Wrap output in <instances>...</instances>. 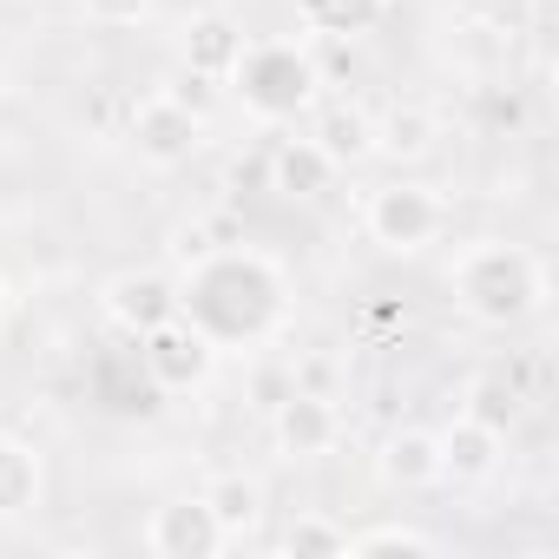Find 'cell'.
I'll list each match as a JSON object with an SVG mask.
<instances>
[{
    "label": "cell",
    "instance_id": "cell-17",
    "mask_svg": "<svg viewBox=\"0 0 559 559\" xmlns=\"http://www.w3.org/2000/svg\"><path fill=\"white\" fill-rule=\"evenodd\" d=\"M389 14V0H297V21L323 40H362Z\"/></svg>",
    "mask_w": 559,
    "mask_h": 559
},
{
    "label": "cell",
    "instance_id": "cell-14",
    "mask_svg": "<svg viewBox=\"0 0 559 559\" xmlns=\"http://www.w3.org/2000/svg\"><path fill=\"white\" fill-rule=\"evenodd\" d=\"M47 493V467L21 435H0V520H27Z\"/></svg>",
    "mask_w": 559,
    "mask_h": 559
},
{
    "label": "cell",
    "instance_id": "cell-5",
    "mask_svg": "<svg viewBox=\"0 0 559 559\" xmlns=\"http://www.w3.org/2000/svg\"><path fill=\"white\" fill-rule=\"evenodd\" d=\"M139 343V369L158 395H185V389H204L211 369H217V343L204 330H191L185 317H165L158 330L132 336Z\"/></svg>",
    "mask_w": 559,
    "mask_h": 559
},
{
    "label": "cell",
    "instance_id": "cell-19",
    "mask_svg": "<svg viewBox=\"0 0 559 559\" xmlns=\"http://www.w3.org/2000/svg\"><path fill=\"white\" fill-rule=\"evenodd\" d=\"M435 559L441 552V539L435 533H421V526H402V520H382V526H369V533H349V559Z\"/></svg>",
    "mask_w": 559,
    "mask_h": 559
},
{
    "label": "cell",
    "instance_id": "cell-7",
    "mask_svg": "<svg viewBox=\"0 0 559 559\" xmlns=\"http://www.w3.org/2000/svg\"><path fill=\"white\" fill-rule=\"evenodd\" d=\"M224 546H230V533L217 526V513H211L204 493L165 500V507H152V520H145V552H152V559H217Z\"/></svg>",
    "mask_w": 559,
    "mask_h": 559
},
{
    "label": "cell",
    "instance_id": "cell-21",
    "mask_svg": "<svg viewBox=\"0 0 559 559\" xmlns=\"http://www.w3.org/2000/svg\"><path fill=\"white\" fill-rule=\"evenodd\" d=\"M284 552H297V559H336V552H349V526L330 520V513H297L284 526Z\"/></svg>",
    "mask_w": 559,
    "mask_h": 559
},
{
    "label": "cell",
    "instance_id": "cell-3",
    "mask_svg": "<svg viewBox=\"0 0 559 559\" xmlns=\"http://www.w3.org/2000/svg\"><path fill=\"white\" fill-rule=\"evenodd\" d=\"M224 86L237 93V106L257 126H297L323 99V73H317V60L297 40H250Z\"/></svg>",
    "mask_w": 559,
    "mask_h": 559
},
{
    "label": "cell",
    "instance_id": "cell-20",
    "mask_svg": "<svg viewBox=\"0 0 559 559\" xmlns=\"http://www.w3.org/2000/svg\"><path fill=\"white\" fill-rule=\"evenodd\" d=\"M461 415H474V421H487L493 435H507V428L520 421V389H513L500 369H487V376H474V382H467Z\"/></svg>",
    "mask_w": 559,
    "mask_h": 559
},
{
    "label": "cell",
    "instance_id": "cell-16",
    "mask_svg": "<svg viewBox=\"0 0 559 559\" xmlns=\"http://www.w3.org/2000/svg\"><path fill=\"white\" fill-rule=\"evenodd\" d=\"M435 139H441V119L421 99H402V106L376 112V152L382 158H428Z\"/></svg>",
    "mask_w": 559,
    "mask_h": 559
},
{
    "label": "cell",
    "instance_id": "cell-6",
    "mask_svg": "<svg viewBox=\"0 0 559 559\" xmlns=\"http://www.w3.org/2000/svg\"><path fill=\"white\" fill-rule=\"evenodd\" d=\"M126 139L139 145V158H145L152 171H178V165H191V158H198V145H204V112L178 106L171 93H152V99H139V106H132Z\"/></svg>",
    "mask_w": 559,
    "mask_h": 559
},
{
    "label": "cell",
    "instance_id": "cell-12",
    "mask_svg": "<svg viewBox=\"0 0 559 559\" xmlns=\"http://www.w3.org/2000/svg\"><path fill=\"white\" fill-rule=\"evenodd\" d=\"M243 47H250L243 27H237L230 14H217V8H211V14H191L185 34H178V60H185V73H198V80H211V86L230 80V67L243 60Z\"/></svg>",
    "mask_w": 559,
    "mask_h": 559
},
{
    "label": "cell",
    "instance_id": "cell-9",
    "mask_svg": "<svg viewBox=\"0 0 559 559\" xmlns=\"http://www.w3.org/2000/svg\"><path fill=\"white\" fill-rule=\"evenodd\" d=\"M99 304H106V317L126 336H145L165 317H178V276H165V270H119V276H106Z\"/></svg>",
    "mask_w": 559,
    "mask_h": 559
},
{
    "label": "cell",
    "instance_id": "cell-8",
    "mask_svg": "<svg viewBox=\"0 0 559 559\" xmlns=\"http://www.w3.org/2000/svg\"><path fill=\"white\" fill-rule=\"evenodd\" d=\"M270 441H276V454H284V461H323V454H336V441H343L336 395L290 389L284 402L270 408Z\"/></svg>",
    "mask_w": 559,
    "mask_h": 559
},
{
    "label": "cell",
    "instance_id": "cell-23",
    "mask_svg": "<svg viewBox=\"0 0 559 559\" xmlns=\"http://www.w3.org/2000/svg\"><path fill=\"white\" fill-rule=\"evenodd\" d=\"M204 250H217L204 217H191V224H178V230H171V257H178V263H191V257H204Z\"/></svg>",
    "mask_w": 559,
    "mask_h": 559
},
{
    "label": "cell",
    "instance_id": "cell-4",
    "mask_svg": "<svg viewBox=\"0 0 559 559\" xmlns=\"http://www.w3.org/2000/svg\"><path fill=\"white\" fill-rule=\"evenodd\" d=\"M362 230L376 250L389 257H421L428 243H441L448 230V198L435 185H415V178H395V185H376L369 204H362Z\"/></svg>",
    "mask_w": 559,
    "mask_h": 559
},
{
    "label": "cell",
    "instance_id": "cell-24",
    "mask_svg": "<svg viewBox=\"0 0 559 559\" xmlns=\"http://www.w3.org/2000/svg\"><path fill=\"white\" fill-rule=\"evenodd\" d=\"M290 382H297V389H310V395H330V382H336V362H330V356H310L304 369H290Z\"/></svg>",
    "mask_w": 559,
    "mask_h": 559
},
{
    "label": "cell",
    "instance_id": "cell-18",
    "mask_svg": "<svg viewBox=\"0 0 559 559\" xmlns=\"http://www.w3.org/2000/svg\"><path fill=\"white\" fill-rule=\"evenodd\" d=\"M204 500H211V513H217V526H224L230 539L257 533V520H263V480H257V474H217V480L204 487Z\"/></svg>",
    "mask_w": 559,
    "mask_h": 559
},
{
    "label": "cell",
    "instance_id": "cell-22",
    "mask_svg": "<svg viewBox=\"0 0 559 559\" xmlns=\"http://www.w3.org/2000/svg\"><path fill=\"white\" fill-rule=\"evenodd\" d=\"M86 8V21H99V27H139L145 14H152V0H80Z\"/></svg>",
    "mask_w": 559,
    "mask_h": 559
},
{
    "label": "cell",
    "instance_id": "cell-11",
    "mask_svg": "<svg viewBox=\"0 0 559 559\" xmlns=\"http://www.w3.org/2000/svg\"><path fill=\"white\" fill-rule=\"evenodd\" d=\"M336 171H343V165H336L317 139H276V145H270V158H263L270 191H276V198H290V204L323 198V191L336 185Z\"/></svg>",
    "mask_w": 559,
    "mask_h": 559
},
{
    "label": "cell",
    "instance_id": "cell-13",
    "mask_svg": "<svg viewBox=\"0 0 559 559\" xmlns=\"http://www.w3.org/2000/svg\"><path fill=\"white\" fill-rule=\"evenodd\" d=\"M376 474L402 493H421V487H441V441L428 428H395L376 454Z\"/></svg>",
    "mask_w": 559,
    "mask_h": 559
},
{
    "label": "cell",
    "instance_id": "cell-10",
    "mask_svg": "<svg viewBox=\"0 0 559 559\" xmlns=\"http://www.w3.org/2000/svg\"><path fill=\"white\" fill-rule=\"evenodd\" d=\"M435 441H441V487H487L507 461V435H493L474 415H454Z\"/></svg>",
    "mask_w": 559,
    "mask_h": 559
},
{
    "label": "cell",
    "instance_id": "cell-2",
    "mask_svg": "<svg viewBox=\"0 0 559 559\" xmlns=\"http://www.w3.org/2000/svg\"><path fill=\"white\" fill-rule=\"evenodd\" d=\"M448 290L461 304L467 323L480 330H520L546 310V263L526 250V243H507V237H474L454 270H448Z\"/></svg>",
    "mask_w": 559,
    "mask_h": 559
},
{
    "label": "cell",
    "instance_id": "cell-1",
    "mask_svg": "<svg viewBox=\"0 0 559 559\" xmlns=\"http://www.w3.org/2000/svg\"><path fill=\"white\" fill-rule=\"evenodd\" d=\"M178 317L224 349H257L290 317V270L257 243H217L178 263Z\"/></svg>",
    "mask_w": 559,
    "mask_h": 559
},
{
    "label": "cell",
    "instance_id": "cell-15",
    "mask_svg": "<svg viewBox=\"0 0 559 559\" xmlns=\"http://www.w3.org/2000/svg\"><path fill=\"white\" fill-rule=\"evenodd\" d=\"M336 165H362V158H376V112L369 106H356V99H336V106H323L317 112V132H310Z\"/></svg>",
    "mask_w": 559,
    "mask_h": 559
},
{
    "label": "cell",
    "instance_id": "cell-25",
    "mask_svg": "<svg viewBox=\"0 0 559 559\" xmlns=\"http://www.w3.org/2000/svg\"><path fill=\"white\" fill-rule=\"evenodd\" d=\"M0 304H8V297H0Z\"/></svg>",
    "mask_w": 559,
    "mask_h": 559
}]
</instances>
